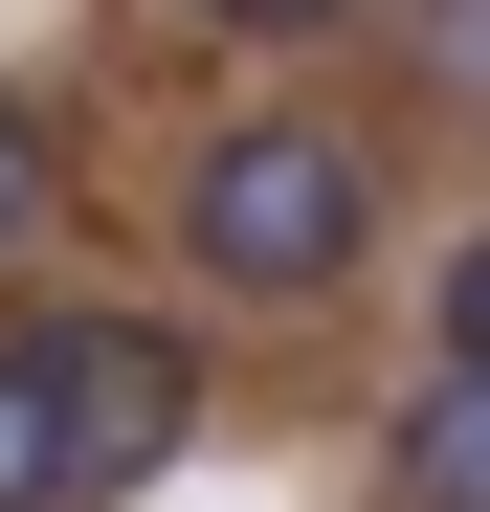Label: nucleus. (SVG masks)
Returning a JSON list of instances; mask_svg holds the SVG:
<instances>
[{
	"instance_id": "f257e3e1",
	"label": "nucleus",
	"mask_w": 490,
	"mask_h": 512,
	"mask_svg": "<svg viewBox=\"0 0 490 512\" xmlns=\"http://www.w3.org/2000/svg\"><path fill=\"white\" fill-rule=\"evenodd\" d=\"M357 223H379V179H357L335 134H223V156H201V201H179V245H201L223 290H335V268H357Z\"/></svg>"
},
{
	"instance_id": "f03ea898",
	"label": "nucleus",
	"mask_w": 490,
	"mask_h": 512,
	"mask_svg": "<svg viewBox=\"0 0 490 512\" xmlns=\"http://www.w3.org/2000/svg\"><path fill=\"white\" fill-rule=\"evenodd\" d=\"M67 446H90V490H134L156 446H179V357L112 334V312H67Z\"/></svg>"
},
{
	"instance_id": "7ed1b4c3",
	"label": "nucleus",
	"mask_w": 490,
	"mask_h": 512,
	"mask_svg": "<svg viewBox=\"0 0 490 512\" xmlns=\"http://www.w3.org/2000/svg\"><path fill=\"white\" fill-rule=\"evenodd\" d=\"M0 512H90V446H67V334H0Z\"/></svg>"
},
{
	"instance_id": "20e7f679",
	"label": "nucleus",
	"mask_w": 490,
	"mask_h": 512,
	"mask_svg": "<svg viewBox=\"0 0 490 512\" xmlns=\"http://www.w3.org/2000/svg\"><path fill=\"white\" fill-rule=\"evenodd\" d=\"M401 512H490V379H446L401 423Z\"/></svg>"
},
{
	"instance_id": "39448f33",
	"label": "nucleus",
	"mask_w": 490,
	"mask_h": 512,
	"mask_svg": "<svg viewBox=\"0 0 490 512\" xmlns=\"http://www.w3.org/2000/svg\"><path fill=\"white\" fill-rule=\"evenodd\" d=\"M446 379H490V245H446Z\"/></svg>"
},
{
	"instance_id": "423d86ee",
	"label": "nucleus",
	"mask_w": 490,
	"mask_h": 512,
	"mask_svg": "<svg viewBox=\"0 0 490 512\" xmlns=\"http://www.w3.org/2000/svg\"><path fill=\"white\" fill-rule=\"evenodd\" d=\"M0 245H45V134L0 112Z\"/></svg>"
},
{
	"instance_id": "0eeeda50",
	"label": "nucleus",
	"mask_w": 490,
	"mask_h": 512,
	"mask_svg": "<svg viewBox=\"0 0 490 512\" xmlns=\"http://www.w3.org/2000/svg\"><path fill=\"white\" fill-rule=\"evenodd\" d=\"M223 23H245V45H312V23H335V0H223Z\"/></svg>"
}]
</instances>
